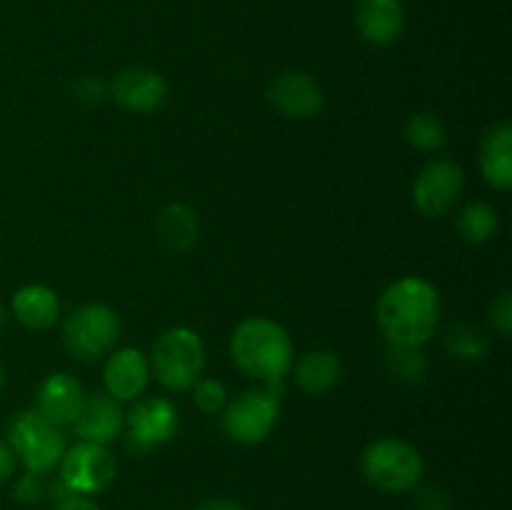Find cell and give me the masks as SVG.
Here are the masks:
<instances>
[{
    "instance_id": "6da1fadb",
    "label": "cell",
    "mask_w": 512,
    "mask_h": 510,
    "mask_svg": "<svg viewBox=\"0 0 512 510\" xmlns=\"http://www.w3.org/2000/svg\"><path fill=\"white\" fill-rule=\"evenodd\" d=\"M443 315L438 288L420 275H403L383 290L375 318L388 345L423 348L435 335Z\"/></svg>"
},
{
    "instance_id": "7a4b0ae2",
    "label": "cell",
    "mask_w": 512,
    "mask_h": 510,
    "mask_svg": "<svg viewBox=\"0 0 512 510\" xmlns=\"http://www.w3.org/2000/svg\"><path fill=\"white\" fill-rule=\"evenodd\" d=\"M235 368L263 385L283 383L293 368V340L288 330L270 318H245L230 335Z\"/></svg>"
},
{
    "instance_id": "3957f363",
    "label": "cell",
    "mask_w": 512,
    "mask_h": 510,
    "mask_svg": "<svg viewBox=\"0 0 512 510\" xmlns=\"http://www.w3.org/2000/svg\"><path fill=\"white\" fill-rule=\"evenodd\" d=\"M363 478L380 493L400 495L418 488L425 475V460L413 443L403 438H378L360 455Z\"/></svg>"
},
{
    "instance_id": "277c9868",
    "label": "cell",
    "mask_w": 512,
    "mask_h": 510,
    "mask_svg": "<svg viewBox=\"0 0 512 510\" xmlns=\"http://www.w3.org/2000/svg\"><path fill=\"white\" fill-rule=\"evenodd\" d=\"M150 373L163 388L190 390L205 373V343L193 328L165 330L150 350Z\"/></svg>"
},
{
    "instance_id": "5b68a950",
    "label": "cell",
    "mask_w": 512,
    "mask_h": 510,
    "mask_svg": "<svg viewBox=\"0 0 512 510\" xmlns=\"http://www.w3.org/2000/svg\"><path fill=\"white\" fill-rule=\"evenodd\" d=\"M123 325L118 313L105 303H85L70 310L63 323V345L80 363H98L118 345Z\"/></svg>"
},
{
    "instance_id": "8992f818",
    "label": "cell",
    "mask_w": 512,
    "mask_h": 510,
    "mask_svg": "<svg viewBox=\"0 0 512 510\" xmlns=\"http://www.w3.org/2000/svg\"><path fill=\"white\" fill-rule=\"evenodd\" d=\"M8 445L15 453V460L23 463L28 473H50L58 468L60 458L65 453L63 428L45 420L38 410H23L18 418L10 423Z\"/></svg>"
},
{
    "instance_id": "52a82bcc",
    "label": "cell",
    "mask_w": 512,
    "mask_h": 510,
    "mask_svg": "<svg viewBox=\"0 0 512 510\" xmlns=\"http://www.w3.org/2000/svg\"><path fill=\"white\" fill-rule=\"evenodd\" d=\"M223 430L230 440L240 445H258L268 440L278 425L280 415V395L273 390H245L225 403Z\"/></svg>"
},
{
    "instance_id": "ba28073f",
    "label": "cell",
    "mask_w": 512,
    "mask_h": 510,
    "mask_svg": "<svg viewBox=\"0 0 512 510\" xmlns=\"http://www.w3.org/2000/svg\"><path fill=\"white\" fill-rule=\"evenodd\" d=\"M60 483L73 495H90L105 493L118 478V460L108 445L85 443L78 440L73 448H65L63 458L58 463Z\"/></svg>"
},
{
    "instance_id": "9c48e42d",
    "label": "cell",
    "mask_w": 512,
    "mask_h": 510,
    "mask_svg": "<svg viewBox=\"0 0 512 510\" xmlns=\"http://www.w3.org/2000/svg\"><path fill=\"white\" fill-rule=\"evenodd\" d=\"M465 193V170L450 158H433L413 183V205L423 218H443Z\"/></svg>"
},
{
    "instance_id": "30bf717a",
    "label": "cell",
    "mask_w": 512,
    "mask_h": 510,
    "mask_svg": "<svg viewBox=\"0 0 512 510\" xmlns=\"http://www.w3.org/2000/svg\"><path fill=\"white\" fill-rule=\"evenodd\" d=\"M178 425V408L168 398L140 395L138 400H133V408L125 413L123 430H128V448L133 453H148V450L173 440Z\"/></svg>"
},
{
    "instance_id": "8fae6325",
    "label": "cell",
    "mask_w": 512,
    "mask_h": 510,
    "mask_svg": "<svg viewBox=\"0 0 512 510\" xmlns=\"http://www.w3.org/2000/svg\"><path fill=\"white\" fill-rule=\"evenodd\" d=\"M268 103L285 118L308 120L323 110L325 90L318 78L305 70H283L268 85Z\"/></svg>"
},
{
    "instance_id": "7c38bea8",
    "label": "cell",
    "mask_w": 512,
    "mask_h": 510,
    "mask_svg": "<svg viewBox=\"0 0 512 510\" xmlns=\"http://www.w3.org/2000/svg\"><path fill=\"white\" fill-rule=\"evenodd\" d=\"M108 95L128 113L148 115L165 103L168 83L158 70L145 68V65H130L113 75Z\"/></svg>"
},
{
    "instance_id": "4fadbf2b",
    "label": "cell",
    "mask_w": 512,
    "mask_h": 510,
    "mask_svg": "<svg viewBox=\"0 0 512 510\" xmlns=\"http://www.w3.org/2000/svg\"><path fill=\"white\" fill-rule=\"evenodd\" d=\"M150 363L148 355L138 348H120L105 358L103 365V385L105 393L118 403H133L148 390Z\"/></svg>"
},
{
    "instance_id": "5bb4252c",
    "label": "cell",
    "mask_w": 512,
    "mask_h": 510,
    "mask_svg": "<svg viewBox=\"0 0 512 510\" xmlns=\"http://www.w3.org/2000/svg\"><path fill=\"white\" fill-rule=\"evenodd\" d=\"M85 398L88 395H85L78 378H73L70 373H53L40 383L35 410L58 428H65V425L75 423V418L83 410Z\"/></svg>"
},
{
    "instance_id": "9a60e30c",
    "label": "cell",
    "mask_w": 512,
    "mask_h": 510,
    "mask_svg": "<svg viewBox=\"0 0 512 510\" xmlns=\"http://www.w3.org/2000/svg\"><path fill=\"white\" fill-rule=\"evenodd\" d=\"M355 28L370 45L388 48L405 30V8L400 0H358Z\"/></svg>"
},
{
    "instance_id": "2e32d148",
    "label": "cell",
    "mask_w": 512,
    "mask_h": 510,
    "mask_svg": "<svg viewBox=\"0 0 512 510\" xmlns=\"http://www.w3.org/2000/svg\"><path fill=\"white\" fill-rule=\"evenodd\" d=\"M78 440L85 443L108 445L123 433L125 428V413L115 398L108 393H93L85 398L83 410L73 423Z\"/></svg>"
},
{
    "instance_id": "e0dca14e",
    "label": "cell",
    "mask_w": 512,
    "mask_h": 510,
    "mask_svg": "<svg viewBox=\"0 0 512 510\" xmlns=\"http://www.w3.org/2000/svg\"><path fill=\"white\" fill-rule=\"evenodd\" d=\"M10 310L13 318L18 320L23 328L43 333L50 330L60 318V300L53 288L43 283H28L18 288L10 300Z\"/></svg>"
},
{
    "instance_id": "ac0fdd59",
    "label": "cell",
    "mask_w": 512,
    "mask_h": 510,
    "mask_svg": "<svg viewBox=\"0 0 512 510\" xmlns=\"http://www.w3.org/2000/svg\"><path fill=\"white\" fill-rule=\"evenodd\" d=\"M480 173L495 190H510L512 185V125L508 120L485 130L480 140Z\"/></svg>"
},
{
    "instance_id": "d6986e66",
    "label": "cell",
    "mask_w": 512,
    "mask_h": 510,
    "mask_svg": "<svg viewBox=\"0 0 512 510\" xmlns=\"http://www.w3.org/2000/svg\"><path fill=\"white\" fill-rule=\"evenodd\" d=\"M343 363L333 350H308L293 368L295 385L308 395H325L343 380Z\"/></svg>"
},
{
    "instance_id": "ffe728a7",
    "label": "cell",
    "mask_w": 512,
    "mask_h": 510,
    "mask_svg": "<svg viewBox=\"0 0 512 510\" xmlns=\"http://www.w3.org/2000/svg\"><path fill=\"white\" fill-rule=\"evenodd\" d=\"M158 240L173 253H185L195 245L200 233L198 213L188 203H168L155 218Z\"/></svg>"
},
{
    "instance_id": "44dd1931",
    "label": "cell",
    "mask_w": 512,
    "mask_h": 510,
    "mask_svg": "<svg viewBox=\"0 0 512 510\" xmlns=\"http://www.w3.org/2000/svg\"><path fill=\"white\" fill-rule=\"evenodd\" d=\"M500 230V215L485 200H473L458 215V235L470 245H483L493 240Z\"/></svg>"
},
{
    "instance_id": "7402d4cb",
    "label": "cell",
    "mask_w": 512,
    "mask_h": 510,
    "mask_svg": "<svg viewBox=\"0 0 512 510\" xmlns=\"http://www.w3.org/2000/svg\"><path fill=\"white\" fill-rule=\"evenodd\" d=\"M403 135L420 153H438L448 143V128L430 110H418V113L408 115L403 125Z\"/></svg>"
},
{
    "instance_id": "603a6c76",
    "label": "cell",
    "mask_w": 512,
    "mask_h": 510,
    "mask_svg": "<svg viewBox=\"0 0 512 510\" xmlns=\"http://www.w3.org/2000/svg\"><path fill=\"white\" fill-rule=\"evenodd\" d=\"M445 348L460 360H480L488 355L490 338L473 323H455L445 333Z\"/></svg>"
},
{
    "instance_id": "cb8c5ba5",
    "label": "cell",
    "mask_w": 512,
    "mask_h": 510,
    "mask_svg": "<svg viewBox=\"0 0 512 510\" xmlns=\"http://www.w3.org/2000/svg\"><path fill=\"white\" fill-rule=\"evenodd\" d=\"M388 370L403 383H420L428 373V358L420 348H400V345H388Z\"/></svg>"
},
{
    "instance_id": "d4e9b609",
    "label": "cell",
    "mask_w": 512,
    "mask_h": 510,
    "mask_svg": "<svg viewBox=\"0 0 512 510\" xmlns=\"http://www.w3.org/2000/svg\"><path fill=\"white\" fill-rule=\"evenodd\" d=\"M190 390H193V403L200 413H220L228 403V388L215 378H200Z\"/></svg>"
},
{
    "instance_id": "484cf974",
    "label": "cell",
    "mask_w": 512,
    "mask_h": 510,
    "mask_svg": "<svg viewBox=\"0 0 512 510\" xmlns=\"http://www.w3.org/2000/svg\"><path fill=\"white\" fill-rule=\"evenodd\" d=\"M48 488L43 475L40 473H28L25 470L23 478H18V483L13 485V498L18 500L20 505H38L48 498Z\"/></svg>"
},
{
    "instance_id": "4316f807",
    "label": "cell",
    "mask_w": 512,
    "mask_h": 510,
    "mask_svg": "<svg viewBox=\"0 0 512 510\" xmlns=\"http://www.w3.org/2000/svg\"><path fill=\"white\" fill-rule=\"evenodd\" d=\"M73 100L83 108H95V105L103 103L108 98V88L105 83H100L98 78H80L73 83Z\"/></svg>"
},
{
    "instance_id": "83f0119b",
    "label": "cell",
    "mask_w": 512,
    "mask_h": 510,
    "mask_svg": "<svg viewBox=\"0 0 512 510\" xmlns=\"http://www.w3.org/2000/svg\"><path fill=\"white\" fill-rule=\"evenodd\" d=\"M490 325H493L495 335H500V338H510V333H512V295H510V290H503V293L495 298V303L490 305Z\"/></svg>"
},
{
    "instance_id": "f1b7e54d",
    "label": "cell",
    "mask_w": 512,
    "mask_h": 510,
    "mask_svg": "<svg viewBox=\"0 0 512 510\" xmlns=\"http://www.w3.org/2000/svg\"><path fill=\"white\" fill-rule=\"evenodd\" d=\"M415 490V510H450L448 490H443L440 485H423V488Z\"/></svg>"
},
{
    "instance_id": "f546056e",
    "label": "cell",
    "mask_w": 512,
    "mask_h": 510,
    "mask_svg": "<svg viewBox=\"0 0 512 510\" xmlns=\"http://www.w3.org/2000/svg\"><path fill=\"white\" fill-rule=\"evenodd\" d=\"M15 465H18V460H15V453L10 450L8 440H0V483H8L13 478Z\"/></svg>"
},
{
    "instance_id": "4dcf8cb0",
    "label": "cell",
    "mask_w": 512,
    "mask_h": 510,
    "mask_svg": "<svg viewBox=\"0 0 512 510\" xmlns=\"http://www.w3.org/2000/svg\"><path fill=\"white\" fill-rule=\"evenodd\" d=\"M53 510H100V508L90 498H83V495H68V498L58 500Z\"/></svg>"
},
{
    "instance_id": "1f68e13d",
    "label": "cell",
    "mask_w": 512,
    "mask_h": 510,
    "mask_svg": "<svg viewBox=\"0 0 512 510\" xmlns=\"http://www.w3.org/2000/svg\"><path fill=\"white\" fill-rule=\"evenodd\" d=\"M195 510H245V505H240L238 500H230V498H208L203 500Z\"/></svg>"
},
{
    "instance_id": "d6a6232c",
    "label": "cell",
    "mask_w": 512,
    "mask_h": 510,
    "mask_svg": "<svg viewBox=\"0 0 512 510\" xmlns=\"http://www.w3.org/2000/svg\"><path fill=\"white\" fill-rule=\"evenodd\" d=\"M5 323H8V313H5V308H3V305H0V333H3Z\"/></svg>"
},
{
    "instance_id": "836d02e7",
    "label": "cell",
    "mask_w": 512,
    "mask_h": 510,
    "mask_svg": "<svg viewBox=\"0 0 512 510\" xmlns=\"http://www.w3.org/2000/svg\"><path fill=\"white\" fill-rule=\"evenodd\" d=\"M3 385H5V368L3 363H0V390H3Z\"/></svg>"
}]
</instances>
